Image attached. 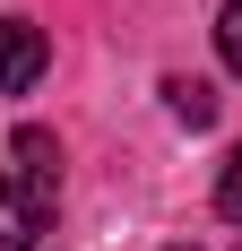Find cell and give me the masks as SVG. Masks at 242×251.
<instances>
[{
	"label": "cell",
	"mask_w": 242,
	"mask_h": 251,
	"mask_svg": "<svg viewBox=\"0 0 242 251\" xmlns=\"http://www.w3.org/2000/svg\"><path fill=\"white\" fill-rule=\"evenodd\" d=\"M52 226V191L26 174H0V251H35Z\"/></svg>",
	"instance_id": "cell-1"
},
{
	"label": "cell",
	"mask_w": 242,
	"mask_h": 251,
	"mask_svg": "<svg viewBox=\"0 0 242 251\" xmlns=\"http://www.w3.org/2000/svg\"><path fill=\"white\" fill-rule=\"evenodd\" d=\"M217 208H225V217L242 226V148L225 156V174H217Z\"/></svg>",
	"instance_id": "cell-6"
},
{
	"label": "cell",
	"mask_w": 242,
	"mask_h": 251,
	"mask_svg": "<svg viewBox=\"0 0 242 251\" xmlns=\"http://www.w3.org/2000/svg\"><path fill=\"white\" fill-rule=\"evenodd\" d=\"M173 251H191V243H173Z\"/></svg>",
	"instance_id": "cell-7"
},
{
	"label": "cell",
	"mask_w": 242,
	"mask_h": 251,
	"mask_svg": "<svg viewBox=\"0 0 242 251\" xmlns=\"http://www.w3.org/2000/svg\"><path fill=\"white\" fill-rule=\"evenodd\" d=\"M165 104H173V122H191V130L217 122V87L208 78H165Z\"/></svg>",
	"instance_id": "cell-4"
},
{
	"label": "cell",
	"mask_w": 242,
	"mask_h": 251,
	"mask_svg": "<svg viewBox=\"0 0 242 251\" xmlns=\"http://www.w3.org/2000/svg\"><path fill=\"white\" fill-rule=\"evenodd\" d=\"M217 52H225V70L242 78V0H225V18H217Z\"/></svg>",
	"instance_id": "cell-5"
},
{
	"label": "cell",
	"mask_w": 242,
	"mask_h": 251,
	"mask_svg": "<svg viewBox=\"0 0 242 251\" xmlns=\"http://www.w3.org/2000/svg\"><path fill=\"white\" fill-rule=\"evenodd\" d=\"M9 156H18V174H26V182L61 191V139H52V130H35V122H26L18 139H9Z\"/></svg>",
	"instance_id": "cell-3"
},
{
	"label": "cell",
	"mask_w": 242,
	"mask_h": 251,
	"mask_svg": "<svg viewBox=\"0 0 242 251\" xmlns=\"http://www.w3.org/2000/svg\"><path fill=\"white\" fill-rule=\"evenodd\" d=\"M44 70H52L44 26H35V18H9V26H0V96H26Z\"/></svg>",
	"instance_id": "cell-2"
}]
</instances>
